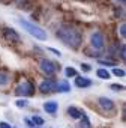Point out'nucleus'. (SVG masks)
<instances>
[{
  "label": "nucleus",
  "instance_id": "f257e3e1",
  "mask_svg": "<svg viewBox=\"0 0 126 128\" xmlns=\"http://www.w3.org/2000/svg\"><path fill=\"white\" fill-rule=\"evenodd\" d=\"M56 36L63 42L69 45L71 48H78L83 42V36L78 30H75L74 27H69V26H62L57 29L56 32Z\"/></svg>",
  "mask_w": 126,
  "mask_h": 128
},
{
  "label": "nucleus",
  "instance_id": "f03ea898",
  "mask_svg": "<svg viewBox=\"0 0 126 128\" xmlns=\"http://www.w3.org/2000/svg\"><path fill=\"white\" fill-rule=\"evenodd\" d=\"M18 23L23 26V29H24L27 33H30V35L35 36L36 39H39V41H45V39H47L45 30H42L39 26H36V24H33V23H29V21H26V20H20Z\"/></svg>",
  "mask_w": 126,
  "mask_h": 128
},
{
  "label": "nucleus",
  "instance_id": "7ed1b4c3",
  "mask_svg": "<svg viewBox=\"0 0 126 128\" xmlns=\"http://www.w3.org/2000/svg\"><path fill=\"white\" fill-rule=\"evenodd\" d=\"M15 94L18 96H33L35 95V86L30 83V82H23L17 89H15Z\"/></svg>",
  "mask_w": 126,
  "mask_h": 128
},
{
  "label": "nucleus",
  "instance_id": "20e7f679",
  "mask_svg": "<svg viewBox=\"0 0 126 128\" xmlns=\"http://www.w3.org/2000/svg\"><path fill=\"white\" fill-rule=\"evenodd\" d=\"M39 70H41L44 74H47V76H53V74L57 71V65H56L54 62L48 60V59H42V60L39 62Z\"/></svg>",
  "mask_w": 126,
  "mask_h": 128
},
{
  "label": "nucleus",
  "instance_id": "39448f33",
  "mask_svg": "<svg viewBox=\"0 0 126 128\" xmlns=\"http://www.w3.org/2000/svg\"><path fill=\"white\" fill-rule=\"evenodd\" d=\"M90 45H92L95 50H102L104 45H105V39H104L102 33H99V32L93 33L92 38H90Z\"/></svg>",
  "mask_w": 126,
  "mask_h": 128
},
{
  "label": "nucleus",
  "instance_id": "423d86ee",
  "mask_svg": "<svg viewBox=\"0 0 126 128\" xmlns=\"http://www.w3.org/2000/svg\"><path fill=\"white\" fill-rule=\"evenodd\" d=\"M56 82L53 78H47L45 82H42L39 84V90L44 92V94H50V92H56Z\"/></svg>",
  "mask_w": 126,
  "mask_h": 128
},
{
  "label": "nucleus",
  "instance_id": "0eeeda50",
  "mask_svg": "<svg viewBox=\"0 0 126 128\" xmlns=\"http://www.w3.org/2000/svg\"><path fill=\"white\" fill-rule=\"evenodd\" d=\"M3 33H5V38L9 39L11 42H20V35H18L14 29L5 27V29H3Z\"/></svg>",
  "mask_w": 126,
  "mask_h": 128
},
{
  "label": "nucleus",
  "instance_id": "6e6552de",
  "mask_svg": "<svg viewBox=\"0 0 126 128\" xmlns=\"http://www.w3.org/2000/svg\"><path fill=\"white\" fill-rule=\"evenodd\" d=\"M99 106H101V108L108 110V112L114 108V102H113L110 98H107V96H101V98H99Z\"/></svg>",
  "mask_w": 126,
  "mask_h": 128
},
{
  "label": "nucleus",
  "instance_id": "1a4fd4ad",
  "mask_svg": "<svg viewBox=\"0 0 126 128\" xmlns=\"http://www.w3.org/2000/svg\"><path fill=\"white\" fill-rule=\"evenodd\" d=\"M56 92H62V94H68L71 92V84L66 80H62L56 84Z\"/></svg>",
  "mask_w": 126,
  "mask_h": 128
},
{
  "label": "nucleus",
  "instance_id": "9d476101",
  "mask_svg": "<svg viewBox=\"0 0 126 128\" xmlns=\"http://www.w3.org/2000/svg\"><path fill=\"white\" fill-rule=\"evenodd\" d=\"M75 86H77V88H81V89L90 88V86H92V80L87 78V77H77V78H75Z\"/></svg>",
  "mask_w": 126,
  "mask_h": 128
},
{
  "label": "nucleus",
  "instance_id": "9b49d317",
  "mask_svg": "<svg viewBox=\"0 0 126 128\" xmlns=\"http://www.w3.org/2000/svg\"><path fill=\"white\" fill-rule=\"evenodd\" d=\"M57 108H59V106H57L56 101H48V102L44 104V110H45L48 114H56Z\"/></svg>",
  "mask_w": 126,
  "mask_h": 128
},
{
  "label": "nucleus",
  "instance_id": "f8f14e48",
  "mask_svg": "<svg viewBox=\"0 0 126 128\" xmlns=\"http://www.w3.org/2000/svg\"><path fill=\"white\" fill-rule=\"evenodd\" d=\"M68 114H69L72 119H80V118L84 114V112L78 110L77 107H69V108H68Z\"/></svg>",
  "mask_w": 126,
  "mask_h": 128
},
{
  "label": "nucleus",
  "instance_id": "ddd939ff",
  "mask_svg": "<svg viewBox=\"0 0 126 128\" xmlns=\"http://www.w3.org/2000/svg\"><path fill=\"white\" fill-rule=\"evenodd\" d=\"M11 83V76L6 72H0V86H8Z\"/></svg>",
  "mask_w": 126,
  "mask_h": 128
},
{
  "label": "nucleus",
  "instance_id": "4468645a",
  "mask_svg": "<svg viewBox=\"0 0 126 128\" xmlns=\"http://www.w3.org/2000/svg\"><path fill=\"white\" fill-rule=\"evenodd\" d=\"M96 76H98L99 78H102V80H108V78L111 77V74H110L107 70H104V68H99V70L96 71Z\"/></svg>",
  "mask_w": 126,
  "mask_h": 128
},
{
  "label": "nucleus",
  "instance_id": "2eb2a0df",
  "mask_svg": "<svg viewBox=\"0 0 126 128\" xmlns=\"http://www.w3.org/2000/svg\"><path fill=\"white\" fill-rule=\"evenodd\" d=\"M80 119H81V125H80L81 128H90V120H89V118L86 116V113H84Z\"/></svg>",
  "mask_w": 126,
  "mask_h": 128
},
{
  "label": "nucleus",
  "instance_id": "dca6fc26",
  "mask_svg": "<svg viewBox=\"0 0 126 128\" xmlns=\"http://www.w3.org/2000/svg\"><path fill=\"white\" fill-rule=\"evenodd\" d=\"M32 122H33V125H35V126H42V125H44V119H42V118H39V116H33Z\"/></svg>",
  "mask_w": 126,
  "mask_h": 128
},
{
  "label": "nucleus",
  "instance_id": "f3484780",
  "mask_svg": "<svg viewBox=\"0 0 126 128\" xmlns=\"http://www.w3.org/2000/svg\"><path fill=\"white\" fill-rule=\"evenodd\" d=\"M65 74H66V77H77V71L74 68H66Z\"/></svg>",
  "mask_w": 126,
  "mask_h": 128
},
{
  "label": "nucleus",
  "instance_id": "a211bd4d",
  "mask_svg": "<svg viewBox=\"0 0 126 128\" xmlns=\"http://www.w3.org/2000/svg\"><path fill=\"white\" fill-rule=\"evenodd\" d=\"M120 59L122 60L126 59V47H125V44H120Z\"/></svg>",
  "mask_w": 126,
  "mask_h": 128
},
{
  "label": "nucleus",
  "instance_id": "6ab92c4d",
  "mask_svg": "<svg viewBox=\"0 0 126 128\" xmlns=\"http://www.w3.org/2000/svg\"><path fill=\"white\" fill-rule=\"evenodd\" d=\"M113 74H114L116 77H125V71H123V70H119V68H114V70H113Z\"/></svg>",
  "mask_w": 126,
  "mask_h": 128
},
{
  "label": "nucleus",
  "instance_id": "aec40b11",
  "mask_svg": "<svg viewBox=\"0 0 126 128\" xmlns=\"http://www.w3.org/2000/svg\"><path fill=\"white\" fill-rule=\"evenodd\" d=\"M111 89L116 92H122V90H125V86L123 84H111Z\"/></svg>",
  "mask_w": 126,
  "mask_h": 128
},
{
  "label": "nucleus",
  "instance_id": "412c9836",
  "mask_svg": "<svg viewBox=\"0 0 126 128\" xmlns=\"http://www.w3.org/2000/svg\"><path fill=\"white\" fill-rule=\"evenodd\" d=\"M15 104H17L18 108H24V107H27V101H26V100H18Z\"/></svg>",
  "mask_w": 126,
  "mask_h": 128
},
{
  "label": "nucleus",
  "instance_id": "4be33fe9",
  "mask_svg": "<svg viewBox=\"0 0 126 128\" xmlns=\"http://www.w3.org/2000/svg\"><path fill=\"white\" fill-rule=\"evenodd\" d=\"M99 65H107V66H114L116 63L111 60H99Z\"/></svg>",
  "mask_w": 126,
  "mask_h": 128
},
{
  "label": "nucleus",
  "instance_id": "5701e85b",
  "mask_svg": "<svg viewBox=\"0 0 126 128\" xmlns=\"http://www.w3.org/2000/svg\"><path fill=\"white\" fill-rule=\"evenodd\" d=\"M120 35H122V38H125V36H126V26H125V24H122V26H120Z\"/></svg>",
  "mask_w": 126,
  "mask_h": 128
},
{
  "label": "nucleus",
  "instance_id": "b1692460",
  "mask_svg": "<svg viewBox=\"0 0 126 128\" xmlns=\"http://www.w3.org/2000/svg\"><path fill=\"white\" fill-rule=\"evenodd\" d=\"M81 68H83V71H86V72H89V71H92V68H90V65H87V63H83V65H81Z\"/></svg>",
  "mask_w": 126,
  "mask_h": 128
},
{
  "label": "nucleus",
  "instance_id": "393cba45",
  "mask_svg": "<svg viewBox=\"0 0 126 128\" xmlns=\"http://www.w3.org/2000/svg\"><path fill=\"white\" fill-rule=\"evenodd\" d=\"M0 128H12L9 124H6V122H0Z\"/></svg>",
  "mask_w": 126,
  "mask_h": 128
},
{
  "label": "nucleus",
  "instance_id": "a878e982",
  "mask_svg": "<svg viewBox=\"0 0 126 128\" xmlns=\"http://www.w3.org/2000/svg\"><path fill=\"white\" fill-rule=\"evenodd\" d=\"M48 50H50L51 53H54L56 56H60V51H59V50H54V48H48Z\"/></svg>",
  "mask_w": 126,
  "mask_h": 128
},
{
  "label": "nucleus",
  "instance_id": "bb28decb",
  "mask_svg": "<svg viewBox=\"0 0 126 128\" xmlns=\"http://www.w3.org/2000/svg\"><path fill=\"white\" fill-rule=\"evenodd\" d=\"M120 3H125V0H120Z\"/></svg>",
  "mask_w": 126,
  "mask_h": 128
}]
</instances>
